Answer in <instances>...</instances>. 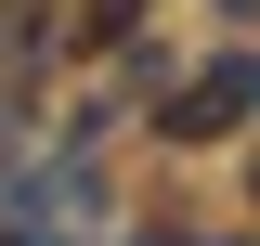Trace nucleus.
Instances as JSON below:
<instances>
[{
	"instance_id": "nucleus-1",
	"label": "nucleus",
	"mask_w": 260,
	"mask_h": 246,
	"mask_svg": "<svg viewBox=\"0 0 260 246\" xmlns=\"http://www.w3.org/2000/svg\"><path fill=\"white\" fill-rule=\"evenodd\" d=\"M260 104V65H208V78H195L182 104H169V143H221L234 117H247Z\"/></svg>"
},
{
	"instance_id": "nucleus-2",
	"label": "nucleus",
	"mask_w": 260,
	"mask_h": 246,
	"mask_svg": "<svg viewBox=\"0 0 260 246\" xmlns=\"http://www.w3.org/2000/svg\"><path fill=\"white\" fill-rule=\"evenodd\" d=\"M130 26H143V0H91V13H78V52H117Z\"/></svg>"
},
{
	"instance_id": "nucleus-3",
	"label": "nucleus",
	"mask_w": 260,
	"mask_h": 246,
	"mask_svg": "<svg viewBox=\"0 0 260 246\" xmlns=\"http://www.w3.org/2000/svg\"><path fill=\"white\" fill-rule=\"evenodd\" d=\"M247 194H260V169H247Z\"/></svg>"
}]
</instances>
